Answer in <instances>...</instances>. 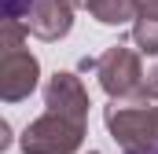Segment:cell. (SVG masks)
<instances>
[{
	"mask_svg": "<svg viewBox=\"0 0 158 154\" xmlns=\"http://www.w3.org/2000/svg\"><path fill=\"white\" fill-rule=\"evenodd\" d=\"M81 7H88V15L103 26H125V22L136 18L132 0H85Z\"/></svg>",
	"mask_w": 158,
	"mask_h": 154,
	"instance_id": "cell-7",
	"label": "cell"
},
{
	"mask_svg": "<svg viewBox=\"0 0 158 154\" xmlns=\"http://www.w3.org/2000/svg\"><path fill=\"white\" fill-rule=\"evenodd\" d=\"M96 77L103 84V92L114 99V103H129V107H140V74H143V55L114 44L107 48L99 59H96Z\"/></svg>",
	"mask_w": 158,
	"mask_h": 154,
	"instance_id": "cell-2",
	"label": "cell"
},
{
	"mask_svg": "<svg viewBox=\"0 0 158 154\" xmlns=\"http://www.w3.org/2000/svg\"><path fill=\"white\" fill-rule=\"evenodd\" d=\"M22 22L40 40H63L74 26V4L70 0H37Z\"/></svg>",
	"mask_w": 158,
	"mask_h": 154,
	"instance_id": "cell-6",
	"label": "cell"
},
{
	"mask_svg": "<svg viewBox=\"0 0 158 154\" xmlns=\"http://www.w3.org/2000/svg\"><path fill=\"white\" fill-rule=\"evenodd\" d=\"M132 11H136V18H155L158 22V0H132Z\"/></svg>",
	"mask_w": 158,
	"mask_h": 154,
	"instance_id": "cell-11",
	"label": "cell"
},
{
	"mask_svg": "<svg viewBox=\"0 0 158 154\" xmlns=\"http://www.w3.org/2000/svg\"><path fill=\"white\" fill-rule=\"evenodd\" d=\"M158 99V55H143V74H140V107Z\"/></svg>",
	"mask_w": 158,
	"mask_h": 154,
	"instance_id": "cell-9",
	"label": "cell"
},
{
	"mask_svg": "<svg viewBox=\"0 0 158 154\" xmlns=\"http://www.w3.org/2000/svg\"><path fill=\"white\" fill-rule=\"evenodd\" d=\"M33 4H37V0H0V22H7V18H19V22H22Z\"/></svg>",
	"mask_w": 158,
	"mask_h": 154,
	"instance_id": "cell-10",
	"label": "cell"
},
{
	"mask_svg": "<svg viewBox=\"0 0 158 154\" xmlns=\"http://www.w3.org/2000/svg\"><path fill=\"white\" fill-rule=\"evenodd\" d=\"M107 132L125 154H155L158 151V107H129L110 103L103 110Z\"/></svg>",
	"mask_w": 158,
	"mask_h": 154,
	"instance_id": "cell-1",
	"label": "cell"
},
{
	"mask_svg": "<svg viewBox=\"0 0 158 154\" xmlns=\"http://www.w3.org/2000/svg\"><path fill=\"white\" fill-rule=\"evenodd\" d=\"M37 81H40V63L26 44L11 48V51H0V103L30 99Z\"/></svg>",
	"mask_w": 158,
	"mask_h": 154,
	"instance_id": "cell-4",
	"label": "cell"
},
{
	"mask_svg": "<svg viewBox=\"0 0 158 154\" xmlns=\"http://www.w3.org/2000/svg\"><path fill=\"white\" fill-rule=\"evenodd\" d=\"M132 40L140 55H158V22L155 18H132Z\"/></svg>",
	"mask_w": 158,
	"mask_h": 154,
	"instance_id": "cell-8",
	"label": "cell"
},
{
	"mask_svg": "<svg viewBox=\"0 0 158 154\" xmlns=\"http://www.w3.org/2000/svg\"><path fill=\"white\" fill-rule=\"evenodd\" d=\"M88 154H99V151H88Z\"/></svg>",
	"mask_w": 158,
	"mask_h": 154,
	"instance_id": "cell-13",
	"label": "cell"
},
{
	"mask_svg": "<svg viewBox=\"0 0 158 154\" xmlns=\"http://www.w3.org/2000/svg\"><path fill=\"white\" fill-rule=\"evenodd\" d=\"M11 143H15V136H11V125H7V121H4V117H0V154L7 151V147H11Z\"/></svg>",
	"mask_w": 158,
	"mask_h": 154,
	"instance_id": "cell-12",
	"label": "cell"
},
{
	"mask_svg": "<svg viewBox=\"0 0 158 154\" xmlns=\"http://www.w3.org/2000/svg\"><path fill=\"white\" fill-rule=\"evenodd\" d=\"M44 107L52 110V114L59 117H70V121H81V125H88V92H85V84H81L77 74H70V70H55V74L48 77V84H44Z\"/></svg>",
	"mask_w": 158,
	"mask_h": 154,
	"instance_id": "cell-5",
	"label": "cell"
},
{
	"mask_svg": "<svg viewBox=\"0 0 158 154\" xmlns=\"http://www.w3.org/2000/svg\"><path fill=\"white\" fill-rule=\"evenodd\" d=\"M85 128L88 125L48 110L26 125V132L19 136V147H22V154H74L85 143Z\"/></svg>",
	"mask_w": 158,
	"mask_h": 154,
	"instance_id": "cell-3",
	"label": "cell"
},
{
	"mask_svg": "<svg viewBox=\"0 0 158 154\" xmlns=\"http://www.w3.org/2000/svg\"><path fill=\"white\" fill-rule=\"evenodd\" d=\"M155 154H158V151H155Z\"/></svg>",
	"mask_w": 158,
	"mask_h": 154,
	"instance_id": "cell-14",
	"label": "cell"
}]
</instances>
